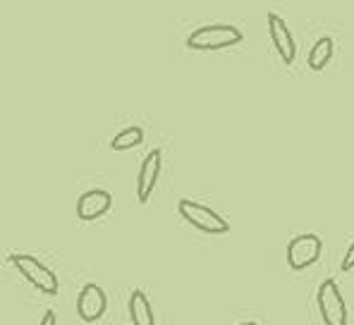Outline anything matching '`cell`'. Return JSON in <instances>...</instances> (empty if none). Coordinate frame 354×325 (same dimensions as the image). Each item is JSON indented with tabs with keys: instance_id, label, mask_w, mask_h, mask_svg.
<instances>
[{
	"instance_id": "cell-1",
	"label": "cell",
	"mask_w": 354,
	"mask_h": 325,
	"mask_svg": "<svg viewBox=\"0 0 354 325\" xmlns=\"http://www.w3.org/2000/svg\"><path fill=\"white\" fill-rule=\"evenodd\" d=\"M244 41V34L232 24H211L199 27L187 36V48L192 50H223Z\"/></svg>"
},
{
	"instance_id": "cell-2",
	"label": "cell",
	"mask_w": 354,
	"mask_h": 325,
	"mask_svg": "<svg viewBox=\"0 0 354 325\" xmlns=\"http://www.w3.org/2000/svg\"><path fill=\"white\" fill-rule=\"evenodd\" d=\"M8 261L19 270V275H22L31 287H36V290L41 292V295H48V297L58 295V290H60L58 277H55V272L50 270L48 266L41 263L39 259H34V256H29V254H12Z\"/></svg>"
},
{
	"instance_id": "cell-3",
	"label": "cell",
	"mask_w": 354,
	"mask_h": 325,
	"mask_svg": "<svg viewBox=\"0 0 354 325\" xmlns=\"http://www.w3.org/2000/svg\"><path fill=\"white\" fill-rule=\"evenodd\" d=\"M177 211L185 218V223H189L192 228H196L204 234H227L230 232V223L223 216H218L213 208L204 206L199 201H192V198H180L177 201Z\"/></svg>"
},
{
	"instance_id": "cell-4",
	"label": "cell",
	"mask_w": 354,
	"mask_h": 325,
	"mask_svg": "<svg viewBox=\"0 0 354 325\" xmlns=\"http://www.w3.org/2000/svg\"><path fill=\"white\" fill-rule=\"evenodd\" d=\"M316 306L326 325H347V304L335 280H324L319 285Z\"/></svg>"
},
{
	"instance_id": "cell-5",
	"label": "cell",
	"mask_w": 354,
	"mask_h": 325,
	"mask_svg": "<svg viewBox=\"0 0 354 325\" xmlns=\"http://www.w3.org/2000/svg\"><path fill=\"white\" fill-rule=\"evenodd\" d=\"M324 254V239L319 234H297L288 244V263L292 270H304L314 266Z\"/></svg>"
},
{
	"instance_id": "cell-6",
	"label": "cell",
	"mask_w": 354,
	"mask_h": 325,
	"mask_svg": "<svg viewBox=\"0 0 354 325\" xmlns=\"http://www.w3.org/2000/svg\"><path fill=\"white\" fill-rule=\"evenodd\" d=\"M108 311V297L96 282H88L82 287L80 297H77V313L84 323H96L106 316Z\"/></svg>"
},
{
	"instance_id": "cell-7",
	"label": "cell",
	"mask_w": 354,
	"mask_h": 325,
	"mask_svg": "<svg viewBox=\"0 0 354 325\" xmlns=\"http://www.w3.org/2000/svg\"><path fill=\"white\" fill-rule=\"evenodd\" d=\"M268 31H270V41H273L280 60H283L285 65H292L297 60V44L292 39V31L288 29L285 19L280 17L278 12H268Z\"/></svg>"
},
{
	"instance_id": "cell-8",
	"label": "cell",
	"mask_w": 354,
	"mask_h": 325,
	"mask_svg": "<svg viewBox=\"0 0 354 325\" xmlns=\"http://www.w3.org/2000/svg\"><path fill=\"white\" fill-rule=\"evenodd\" d=\"M160 167H163V154L160 149L149 151V156L142 160V167H139V177H137V198L139 203H147L153 194V187L160 177Z\"/></svg>"
},
{
	"instance_id": "cell-9",
	"label": "cell",
	"mask_w": 354,
	"mask_h": 325,
	"mask_svg": "<svg viewBox=\"0 0 354 325\" xmlns=\"http://www.w3.org/2000/svg\"><path fill=\"white\" fill-rule=\"evenodd\" d=\"M113 208V194L106 189H91L82 194L80 201H77V216L84 223L103 218Z\"/></svg>"
},
{
	"instance_id": "cell-10",
	"label": "cell",
	"mask_w": 354,
	"mask_h": 325,
	"mask_svg": "<svg viewBox=\"0 0 354 325\" xmlns=\"http://www.w3.org/2000/svg\"><path fill=\"white\" fill-rule=\"evenodd\" d=\"M129 318H132V325H156L153 321V311H151V304L147 295L142 290H134L129 295Z\"/></svg>"
},
{
	"instance_id": "cell-11",
	"label": "cell",
	"mask_w": 354,
	"mask_h": 325,
	"mask_svg": "<svg viewBox=\"0 0 354 325\" xmlns=\"http://www.w3.org/2000/svg\"><path fill=\"white\" fill-rule=\"evenodd\" d=\"M333 50H335V44H333L330 36H324V39H319L314 46H311L309 50V67L314 72H321L324 67L330 62L333 57Z\"/></svg>"
},
{
	"instance_id": "cell-12",
	"label": "cell",
	"mask_w": 354,
	"mask_h": 325,
	"mask_svg": "<svg viewBox=\"0 0 354 325\" xmlns=\"http://www.w3.org/2000/svg\"><path fill=\"white\" fill-rule=\"evenodd\" d=\"M142 141H144V129L137 127V124H132V127L122 129V132H118L113 136L111 149L113 151H129V149H134V146H142Z\"/></svg>"
},
{
	"instance_id": "cell-13",
	"label": "cell",
	"mask_w": 354,
	"mask_h": 325,
	"mask_svg": "<svg viewBox=\"0 0 354 325\" xmlns=\"http://www.w3.org/2000/svg\"><path fill=\"white\" fill-rule=\"evenodd\" d=\"M342 270H345V272L354 270V242L350 244V249H347L345 259H342Z\"/></svg>"
},
{
	"instance_id": "cell-14",
	"label": "cell",
	"mask_w": 354,
	"mask_h": 325,
	"mask_svg": "<svg viewBox=\"0 0 354 325\" xmlns=\"http://www.w3.org/2000/svg\"><path fill=\"white\" fill-rule=\"evenodd\" d=\"M39 325H55V313L53 311H46Z\"/></svg>"
},
{
	"instance_id": "cell-15",
	"label": "cell",
	"mask_w": 354,
	"mask_h": 325,
	"mask_svg": "<svg viewBox=\"0 0 354 325\" xmlns=\"http://www.w3.org/2000/svg\"><path fill=\"white\" fill-rule=\"evenodd\" d=\"M239 325H259V323H254V321H249V323H239Z\"/></svg>"
}]
</instances>
